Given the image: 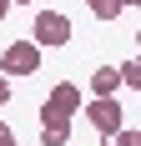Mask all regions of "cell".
<instances>
[{
  "label": "cell",
  "instance_id": "1",
  "mask_svg": "<svg viewBox=\"0 0 141 146\" xmlns=\"http://www.w3.org/2000/svg\"><path fill=\"white\" fill-rule=\"evenodd\" d=\"M70 35H76V25H70L66 10H35L30 40L41 45V50H61V45H70Z\"/></svg>",
  "mask_w": 141,
  "mask_h": 146
},
{
  "label": "cell",
  "instance_id": "2",
  "mask_svg": "<svg viewBox=\"0 0 141 146\" xmlns=\"http://www.w3.org/2000/svg\"><path fill=\"white\" fill-rule=\"evenodd\" d=\"M41 60H45V50L35 40H10L5 50H0V76H10V81L15 76H35Z\"/></svg>",
  "mask_w": 141,
  "mask_h": 146
},
{
  "label": "cell",
  "instance_id": "3",
  "mask_svg": "<svg viewBox=\"0 0 141 146\" xmlns=\"http://www.w3.org/2000/svg\"><path fill=\"white\" fill-rule=\"evenodd\" d=\"M81 111H86V121H91L101 136H111V131H121V126H126V111H121V101H116V96H96V101H86Z\"/></svg>",
  "mask_w": 141,
  "mask_h": 146
},
{
  "label": "cell",
  "instance_id": "4",
  "mask_svg": "<svg viewBox=\"0 0 141 146\" xmlns=\"http://www.w3.org/2000/svg\"><path fill=\"white\" fill-rule=\"evenodd\" d=\"M66 141H70V116L45 101L41 106V146H66Z\"/></svg>",
  "mask_w": 141,
  "mask_h": 146
},
{
  "label": "cell",
  "instance_id": "5",
  "mask_svg": "<svg viewBox=\"0 0 141 146\" xmlns=\"http://www.w3.org/2000/svg\"><path fill=\"white\" fill-rule=\"evenodd\" d=\"M45 101L56 106V111H66V116H76V111H81V106H86V96H81V86H70V81H56V86H51V96H45Z\"/></svg>",
  "mask_w": 141,
  "mask_h": 146
},
{
  "label": "cell",
  "instance_id": "6",
  "mask_svg": "<svg viewBox=\"0 0 141 146\" xmlns=\"http://www.w3.org/2000/svg\"><path fill=\"white\" fill-rule=\"evenodd\" d=\"M91 91H96V96H116V91H121V71H116V66H96Z\"/></svg>",
  "mask_w": 141,
  "mask_h": 146
},
{
  "label": "cell",
  "instance_id": "7",
  "mask_svg": "<svg viewBox=\"0 0 141 146\" xmlns=\"http://www.w3.org/2000/svg\"><path fill=\"white\" fill-rule=\"evenodd\" d=\"M86 10L96 15V20H116V15L126 10V5H121V0H86Z\"/></svg>",
  "mask_w": 141,
  "mask_h": 146
},
{
  "label": "cell",
  "instance_id": "8",
  "mask_svg": "<svg viewBox=\"0 0 141 146\" xmlns=\"http://www.w3.org/2000/svg\"><path fill=\"white\" fill-rule=\"evenodd\" d=\"M121 71V86H131V91H141V56H131L126 66H116Z\"/></svg>",
  "mask_w": 141,
  "mask_h": 146
},
{
  "label": "cell",
  "instance_id": "9",
  "mask_svg": "<svg viewBox=\"0 0 141 146\" xmlns=\"http://www.w3.org/2000/svg\"><path fill=\"white\" fill-rule=\"evenodd\" d=\"M101 146H141V131H111V136H101Z\"/></svg>",
  "mask_w": 141,
  "mask_h": 146
},
{
  "label": "cell",
  "instance_id": "10",
  "mask_svg": "<svg viewBox=\"0 0 141 146\" xmlns=\"http://www.w3.org/2000/svg\"><path fill=\"white\" fill-rule=\"evenodd\" d=\"M0 146H20V141H15V131L5 126V121H0Z\"/></svg>",
  "mask_w": 141,
  "mask_h": 146
},
{
  "label": "cell",
  "instance_id": "11",
  "mask_svg": "<svg viewBox=\"0 0 141 146\" xmlns=\"http://www.w3.org/2000/svg\"><path fill=\"white\" fill-rule=\"evenodd\" d=\"M10 101V76H0V106Z\"/></svg>",
  "mask_w": 141,
  "mask_h": 146
},
{
  "label": "cell",
  "instance_id": "12",
  "mask_svg": "<svg viewBox=\"0 0 141 146\" xmlns=\"http://www.w3.org/2000/svg\"><path fill=\"white\" fill-rule=\"evenodd\" d=\"M5 15H10V0H0V20H5Z\"/></svg>",
  "mask_w": 141,
  "mask_h": 146
},
{
  "label": "cell",
  "instance_id": "13",
  "mask_svg": "<svg viewBox=\"0 0 141 146\" xmlns=\"http://www.w3.org/2000/svg\"><path fill=\"white\" fill-rule=\"evenodd\" d=\"M121 5H126V10H131V5H141V0H121Z\"/></svg>",
  "mask_w": 141,
  "mask_h": 146
},
{
  "label": "cell",
  "instance_id": "14",
  "mask_svg": "<svg viewBox=\"0 0 141 146\" xmlns=\"http://www.w3.org/2000/svg\"><path fill=\"white\" fill-rule=\"evenodd\" d=\"M10 5H30V0H10Z\"/></svg>",
  "mask_w": 141,
  "mask_h": 146
},
{
  "label": "cell",
  "instance_id": "15",
  "mask_svg": "<svg viewBox=\"0 0 141 146\" xmlns=\"http://www.w3.org/2000/svg\"><path fill=\"white\" fill-rule=\"evenodd\" d=\"M136 45H141V30H136Z\"/></svg>",
  "mask_w": 141,
  "mask_h": 146
}]
</instances>
